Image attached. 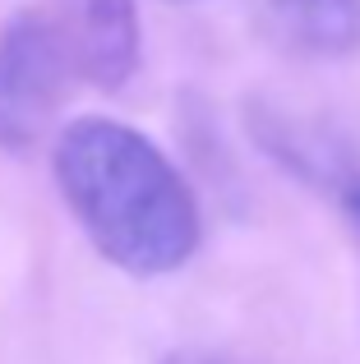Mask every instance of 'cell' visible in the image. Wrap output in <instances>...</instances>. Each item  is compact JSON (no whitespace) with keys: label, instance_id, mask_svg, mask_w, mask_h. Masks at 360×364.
I'll return each instance as SVG.
<instances>
[{"label":"cell","instance_id":"obj_1","mask_svg":"<svg viewBox=\"0 0 360 364\" xmlns=\"http://www.w3.org/2000/svg\"><path fill=\"white\" fill-rule=\"evenodd\" d=\"M51 166L65 208L111 267L129 277H166L194 258V189L134 124L107 116L70 120L55 134Z\"/></svg>","mask_w":360,"mask_h":364},{"label":"cell","instance_id":"obj_2","mask_svg":"<svg viewBox=\"0 0 360 364\" xmlns=\"http://www.w3.org/2000/svg\"><path fill=\"white\" fill-rule=\"evenodd\" d=\"M74 88L79 74L46 9H18L0 23V148L33 152L55 129Z\"/></svg>","mask_w":360,"mask_h":364},{"label":"cell","instance_id":"obj_3","mask_svg":"<svg viewBox=\"0 0 360 364\" xmlns=\"http://www.w3.org/2000/svg\"><path fill=\"white\" fill-rule=\"evenodd\" d=\"M46 18L79 83L97 92H116L134 79L139 51H144L134 0H46Z\"/></svg>","mask_w":360,"mask_h":364},{"label":"cell","instance_id":"obj_4","mask_svg":"<svg viewBox=\"0 0 360 364\" xmlns=\"http://www.w3.org/2000/svg\"><path fill=\"white\" fill-rule=\"evenodd\" d=\"M254 28L277 51L342 60L360 51V0H250Z\"/></svg>","mask_w":360,"mask_h":364},{"label":"cell","instance_id":"obj_5","mask_svg":"<svg viewBox=\"0 0 360 364\" xmlns=\"http://www.w3.org/2000/svg\"><path fill=\"white\" fill-rule=\"evenodd\" d=\"M162 364H250V360L222 355V350H171Z\"/></svg>","mask_w":360,"mask_h":364},{"label":"cell","instance_id":"obj_6","mask_svg":"<svg viewBox=\"0 0 360 364\" xmlns=\"http://www.w3.org/2000/svg\"><path fill=\"white\" fill-rule=\"evenodd\" d=\"M342 208H346V217H351V226L360 231V176H356V180H346V189H342Z\"/></svg>","mask_w":360,"mask_h":364},{"label":"cell","instance_id":"obj_7","mask_svg":"<svg viewBox=\"0 0 360 364\" xmlns=\"http://www.w3.org/2000/svg\"><path fill=\"white\" fill-rule=\"evenodd\" d=\"M171 5H189V0H171Z\"/></svg>","mask_w":360,"mask_h":364}]
</instances>
